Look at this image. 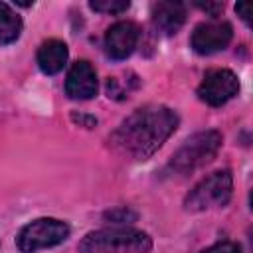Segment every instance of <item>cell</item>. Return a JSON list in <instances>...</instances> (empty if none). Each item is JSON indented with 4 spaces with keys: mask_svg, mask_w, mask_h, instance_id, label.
I'll use <instances>...</instances> for the list:
<instances>
[{
    "mask_svg": "<svg viewBox=\"0 0 253 253\" xmlns=\"http://www.w3.org/2000/svg\"><path fill=\"white\" fill-rule=\"evenodd\" d=\"M178 128V115L164 105H146L128 115L111 134V144L136 160L154 154Z\"/></svg>",
    "mask_w": 253,
    "mask_h": 253,
    "instance_id": "obj_1",
    "label": "cell"
},
{
    "mask_svg": "<svg viewBox=\"0 0 253 253\" xmlns=\"http://www.w3.org/2000/svg\"><path fill=\"white\" fill-rule=\"evenodd\" d=\"M150 249L148 233L128 225L89 231L79 243V253H150Z\"/></svg>",
    "mask_w": 253,
    "mask_h": 253,
    "instance_id": "obj_2",
    "label": "cell"
},
{
    "mask_svg": "<svg viewBox=\"0 0 253 253\" xmlns=\"http://www.w3.org/2000/svg\"><path fill=\"white\" fill-rule=\"evenodd\" d=\"M223 136L217 130H202L194 136H190L170 158L168 168L180 176L184 174H192L194 170L210 164L219 148H221Z\"/></svg>",
    "mask_w": 253,
    "mask_h": 253,
    "instance_id": "obj_3",
    "label": "cell"
},
{
    "mask_svg": "<svg viewBox=\"0 0 253 253\" xmlns=\"http://www.w3.org/2000/svg\"><path fill=\"white\" fill-rule=\"evenodd\" d=\"M233 194V178L229 170H215L200 180L186 196V210L204 211L210 208H223Z\"/></svg>",
    "mask_w": 253,
    "mask_h": 253,
    "instance_id": "obj_4",
    "label": "cell"
},
{
    "mask_svg": "<svg viewBox=\"0 0 253 253\" xmlns=\"http://www.w3.org/2000/svg\"><path fill=\"white\" fill-rule=\"evenodd\" d=\"M69 237V225L55 217H38L22 227L18 233V249L22 253H36L63 243Z\"/></svg>",
    "mask_w": 253,
    "mask_h": 253,
    "instance_id": "obj_5",
    "label": "cell"
},
{
    "mask_svg": "<svg viewBox=\"0 0 253 253\" xmlns=\"http://www.w3.org/2000/svg\"><path fill=\"white\" fill-rule=\"evenodd\" d=\"M239 91V79L231 69H210L202 83L198 85V97L211 105V107H221L229 99H233Z\"/></svg>",
    "mask_w": 253,
    "mask_h": 253,
    "instance_id": "obj_6",
    "label": "cell"
},
{
    "mask_svg": "<svg viewBox=\"0 0 253 253\" xmlns=\"http://www.w3.org/2000/svg\"><path fill=\"white\" fill-rule=\"evenodd\" d=\"M233 38V28L229 22L223 20H210L202 22L194 28L190 45L200 55H211L217 51H223Z\"/></svg>",
    "mask_w": 253,
    "mask_h": 253,
    "instance_id": "obj_7",
    "label": "cell"
},
{
    "mask_svg": "<svg viewBox=\"0 0 253 253\" xmlns=\"http://www.w3.org/2000/svg\"><path fill=\"white\" fill-rule=\"evenodd\" d=\"M138 38H140V30L134 22L130 20L115 22L105 34V53L115 61L126 59L134 51Z\"/></svg>",
    "mask_w": 253,
    "mask_h": 253,
    "instance_id": "obj_8",
    "label": "cell"
},
{
    "mask_svg": "<svg viewBox=\"0 0 253 253\" xmlns=\"http://www.w3.org/2000/svg\"><path fill=\"white\" fill-rule=\"evenodd\" d=\"M97 89H99V81H97L95 67L85 59L75 61L65 79L67 97L75 99V101H87L97 95Z\"/></svg>",
    "mask_w": 253,
    "mask_h": 253,
    "instance_id": "obj_9",
    "label": "cell"
},
{
    "mask_svg": "<svg viewBox=\"0 0 253 253\" xmlns=\"http://www.w3.org/2000/svg\"><path fill=\"white\" fill-rule=\"evenodd\" d=\"M152 22L162 34L172 36L186 22V6L182 2H156L152 6Z\"/></svg>",
    "mask_w": 253,
    "mask_h": 253,
    "instance_id": "obj_10",
    "label": "cell"
},
{
    "mask_svg": "<svg viewBox=\"0 0 253 253\" xmlns=\"http://www.w3.org/2000/svg\"><path fill=\"white\" fill-rule=\"evenodd\" d=\"M67 57H69V49H67L65 42H61V40H45L38 49L36 61H38V67L45 75H55L67 63Z\"/></svg>",
    "mask_w": 253,
    "mask_h": 253,
    "instance_id": "obj_11",
    "label": "cell"
},
{
    "mask_svg": "<svg viewBox=\"0 0 253 253\" xmlns=\"http://www.w3.org/2000/svg\"><path fill=\"white\" fill-rule=\"evenodd\" d=\"M20 34H22V18L6 2H0V45L16 42Z\"/></svg>",
    "mask_w": 253,
    "mask_h": 253,
    "instance_id": "obj_12",
    "label": "cell"
},
{
    "mask_svg": "<svg viewBox=\"0 0 253 253\" xmlns=\"http://www.w3.org/2000/svg\"><path fill=\"white\" fill-rule=\"evenodd\" d=\"M89 6H91V10H95V12L117 16V14L126 12L130 4H128L126 0H95V2H91Z\"/></svg>",
    "mask_w": 253,
    "mask_h": 253,
    "instance_id": "obj_13",
    "label": "cell"
},
{
    "mask_svg": "<svg viewBox=\"0 0 253 253\" xmlns=\"http://www.w3.org/2000/svg\"><path fill=\"white\" fill-rule=\"evenodd\" d=\"M202 253H241V245L235 241H219V243L204 249Z\"/></svg>",
    "mask_w": 253,
    "mask_h": 253,
    "instance_id": "obj_14",
    "label": "cell"
},
{
    "mask_svg": "<svg viewBox=\"0 0 253 253\" xmlns=\"http://www.w3.org/2000/svg\"><path fill=\"white\" fill-rule=\"evenodd\" d=\"M235 12H237V16L249 26V22H251V4H247V2H239V4H235Z\"/></svg>",
    "mask_w": 253,
    "mask_h": 253,
    "instance_id": "obj_15",
    "label": "cell"
},
{
    "mask_svg": "<svg viewBox=\"0 0 253 253\" xmlns=\"http://www.w3.org/2000/svg\"><path fill=\"white\" fill-rule=\"evenodd\" d=\"M198 8H202L206 14H210V16H217L221 10H223V4H219V2H206V4H196Z\"/></svg>",
    "mask_w": 253,
    "mask_h": 253,
    "instance_id": "obj_16",
    "label": "cell"
}]
</instances>
